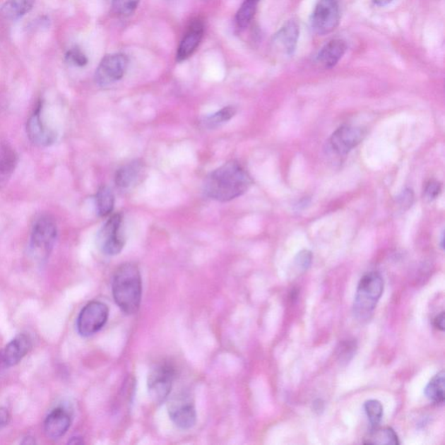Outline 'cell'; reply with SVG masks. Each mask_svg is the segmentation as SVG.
<instances>
[{
  "label": "cell",
  "mask_w": 445,
  "mask_h": 445,
  "mask_svg": "<svg viewBox=\"0 0 445 445\" xmlns=\"http://www.w3.org/2000/svg\"><path fill=\"white\" fill-rule=\"evenodd\" d=\"M251 184V176L243 165L231 160L206 177L203 192L213 201L228 202L244 194Z\"/></svg>",
  "instance_id": "1"
},
{
  "label": "cell",
  "mask_w": 445,
  "mask_h": 445,
  "mask_svg": "<svg viewBox=\"0 0 445 445\" xmlns=\"http://www.w3.org/2000/svg\"><path fill=\"white\" fill-rule=\"evenodd\" d=\"M112 289L113 299L120 310L127 315L138 312L142 299V279L136 263H124L116 270Z\"/></svg>",
  "instance_id": "2"
},
{
  "label": "cell",
  "mask_w": 445,
  "mask_h": 445,
  "mask_svg": "<svg viewBox=\"0 0 445 445\" xmlns=\"http://www.w3.org/2000/svg\"><path fill=\"white\" fill-rule=\"evenodd\" d=\"M383 292L384 279L379 273L373 271L360 279L353 305L354 314L358 319L371 318Z\"/></svg>",
  "instance_id": "3"
},
{
  "label": "cell",
  "mask_w": 445,
  "mask_h": 445,
  "mask_svg": "<svg viewBox=\"0 0 445 445\" xmlns=\"http://www.w3.org/2000/svg\"><path fill=\"white\" fill-rule=\"evenodd\" d=\"M58 236V226L50 215H41L32 225L30 251L37 261H45L50 256Z\"/></svg>",
  "instance_id": "4"
},
{
  "label": "cell",
  "mask_w": 445,
  "mask_h": 445,
  "mask_svg": "<svg viewBox=\"0 0 445 445\" xmlns=\"http://www.w3.org/2000/svg\"><path fill=\"white\" fill-rule=\"evenodd\" d=\"M175 378L176 369L168 362L158 364L150 369L147 379V388L154 403L161 405L167 400Z\"/></svg>",
  "instance_id": "5"
},
{
  "label": "cell",
  "mask_w": 445,
  "mask_h": 445,
  "mask_svg": "<svg viewBox=\"0 0 445 445\" xmlns=\"http://www.w3.org/2000/svg\"><path fill=\"white\" fill-rule=\"evenodd\" d=\"M122 225L121 214L113 215L97 234V247L104 254L115 256L122 251L126 244Z\"/></svg>",
  "instance_id": "6"
},
{
  "label": "cell",
  "mask_w": 445,
  "mask_h": 445,
  "mask_svg": "<svg viewBox=\"0 0 445 445\" xmlns=\"http://www.w3.org/2000/svg\"><path fill=\"white\" fill-rule=\"evenodd\" d=\"M170 418L177 427L181 429H189L197 421V412L191 394L181 391L170 399L167 403Z\"/></svg>",
  "instance_id": "7"
},
{
  "label": "cell",
  "mask_w": 445,
  "mask_h": 445,
  "mask_svg": "<svg viewBox=\"0 0 445 445\" xmlns=\"http://www.w3.org/2000/svg\"><path fill=\"white\" fill-rule=\"evenodd\" d=\"M340 18L338 0H319L312 15L313 31L321 36L333 32L337 29Z\"/></svg>",
  "instance_id": "8"
},
{
  "label": "cell",
  "mask_w": 445,
  "mask_h": 445,
  "mask_svg": "<svg viewBox=\"0 0 445 445\" xmlns=\"http://www.w3.org/2000/svg\"><path fill=\"white\" fill-rule=\"evenodd\" d=\"M109 316L107 305L100 301L90 302L79 313L77 328L83 337H90L100 331Z\"/></svg>",
  "instance_id": "9"
},
{
  "label": "cell",
  "mask_w": 445,
  "mask_h": 445,
  "mask_svg": "<svg viewBox=\"0 0 445 445\" xmlns=\"http://www.w3.org/2000/svg\"><path fill=\"white\" fill-rule=\"evenodd\" d=\"M128 59L123 54H113L105 56L97 66L95 81L101 88H107L113 83L120 81L126 73Z\"/></svg>",
  "instance_id": "10"
},
{
  "label": "cell",
  "mask_w": 445,
  "mask_h": 445,
  "mask_svg": "<svg viewBox=\"0 0 445 445\" xmlns=\"http://www.w3.org/2000/svg\"><path fill=\"white\" fill-rule=\"evenodd\" d=\"M42 110L43 105L40 102L32 114L30 116L28 124H26V131H28L30 141L34 145L48 147L54 144L58 134L44 121Z\"/></svg>",
  "instance_id": "11"
},
{
  "label": "cell",
  "mask_w": 445,
  "mask_h": 445,
  "mask_svg": "<svg viewBox=\"0 0 445 445\" xmlns=\"http://www.w3.org/2000/svg\"><path fill=\"white\" fill-rule=\"evenodd\" d=\"M364 137V133L361 128L345 124L336 130L331 136V145L339 155H346L360 144Z\"/></svg>",
  "instance_id": "12"
},
{
  "label": "cell",
  "mask_w": 445,
  "mask_h": 445,
  "mask_svg": "<svg viewBox=\"0 0 445 445\" xmlns=\"http://www.w3.org/2000/svg\"><path fill=\"white\" fill-rule=\"evenodd\" d=\"M32 340L29 336L20 334L0 350V367H11L18 364L29 352Z\"/></svg>",
  "instance_id": "13"
},
{
  "label": "cell",
  "mask_w": 445,
  "mask_h": 445,
  "mask_svg": "<svg viewBox=\"0 0 445 445\" xmlns=\"http://www.w3.org/2000/svg\"><path fill=\"white\" fill-rule=\"evenodd\" d=\"M203 32L205 25L201 20H197L191 23L177 52V61H184L194 54L201 42Z\"/></svg>",
  "instance_id": "14"
},
{
  "label": "cell",
  "mask_w": 445,
  "mask_h": 445,
  "mask_svg": "<svg viewBox=\"0 0 445 445\" xmlns=\"http://www.w3.org/2000/svg\"><path fill=\"white\" fill-rule=\"evenodd\" d=\"M299 37V26L295 20H290L274 36L275 47L287 56H292L296 51Z\"/></svg>",
  "instance_id": "15"
},
{
  "label": "cell",
  "mask_w": 445,
  "mask_h": 445,
  "mask_svg": "<svg viewBox=\"0 0 445 445\" xmlns=\"http://www.w3.org/2000/svg\"><path fill=\"white\" fill-rule=\"evenodd\" d=\"M71 417L65 409L58 408L52 410L44 421L45 435L51 439H59L71 427Z\"/></svg>",
  "instance_id": "16"
},
{
  "label": "cell",
  "mask_w": 445,
  "mask_h": 445,
  "mask_svg": "<svg viewBox=\"0 0 445 445\" xmlns=\"http://www.w3.org/2000/svg\"><path fill=\"white\" fill-rule=\"evenodd\" d=\"M144 172L145 167L141 161L134 160L123 165L115 174L117 187L120 190L131 189L141 182Z\"/></svg>",
  "instance_id": "17"
},
{
  "label": "cell",
  "mask_w": 445,
  "mask_h": 445,
  "mask_svg": "<svg viewBox=\"0 0 445 445\" xmlns=\"http://www.w3.org/2000/svg\"><path fill=\"white\" fill-rule=\"evenodd\" d=\"M18 162V154L13 147L7 143L0 144V189L8 184Z\"/></svg>",
  "instance_id": "18"
},
{
  "label": "cell",
  "mask_w": 445,
  "mask_h": 445,
  "mask_svg": "<svg viewBox=\"0 0 445 445\" xmlns=\"http://www.w3.org/2000/svg\"><path fill=\"white\" fill-rule=\"evenodd\" d=\"M346 50L347 44L344 40L339 39L331 40L319 52L318 61L324 68L331 69L340 61Z\"/></svg>",
  "instance_id": "19"
},
{
  "label": "cell",
  "mask_w": 445,
  "mask_h": 445,
  "mask_svg": "<svg viewBox=\"0 0 445 445\" xmlns=\"http://www.w3.org/2000/svg\"><path fill=\"white\" fill-rule=\"evenodd\" d=\"M35 0H6L1 7V13L6 20H16L33 8Z\"/></svg>",
  "instance_id": "20"
},
{
  "label": "cell",
  "mask_w": 445,
  "mask_h": 445,
  "mask_svg": "<svg viewBox=\"0 0 445 445\" xmlns=\"http://www.w3.org/2000/svg\"><path fill=\"white\" fill-rule=\"evenodd\" d=\"M445 373H437L425 388V394L429 400L437 405H443L445 400Z\"/></svg>",
  "instance_id": "21"
},
{
  "label": "cell",
  "mask_w": 445,
  "mask_h": 445,
  "mask_svg": "<svg viewBox=\"0 0 445 445\" xmlns=\"http://www.w3.org/2000/svg\"><path fill=\"white\" fill-rule=\"evenodd\" d=\"M364 444H378V445H398L399 442L397 433L394 429L390 427L384 429L373 428L372 432L365 437Z\"/></svg>",
  "instance_id": "22"
},
{
  "label": "cell",
  "mask_w": 445,
  "mask_h": 445,
  "mask_svg": "<svg viewBox=\"0 0 445 445\" xmlns=\"http://www.w3.org/2000/svg\"><path fill=\"white\" fill-rule=\"evenodd\" d=\"M115 198L110 187L101 186L96 194L97 213L102 218L107 217L114 209Z\"/></svg>",
  "instance_id": "23"
},
{
  "label": "cell",
  "mask_w": 445,
  "mask_h": 445,
  "mask_svg": "<svg viewBox=\"0 0 445 445\" xmlns=\"http://www.w3.org/2000/svg\"><path fill=\"white\" fill-rule=\"evenodd\" d=\"M259 0H244L236 15V22L239 28H247L256 14Z\"/></svg>",
  "instance_id": "24"
},
{
  "label": "cell",
  "mask_w": 445,
  "mask_h": 445,
  "mask_svg": "<svg viewBox=\"0 0 445 445\" xmlns=\"http://www.w3.org/2000/svg\"><path fill=\"white\" fill-rule=\"evenodd\" d=\"M236 113L235 107H224L220 111L214 113V114L207 117L203 124L209 129H213V128H217L220 126L221 124L228 122L229 120H231L236 115Z\"/></svg>",
  "instance_id": "25"
},
{
  "label": "cell",
  "mask_w": 445,
  "mask_h": 445,
  "mask_svg": "<svg viewBox=\"0 0 445 445\" xmlns=\"http://www.w3.org/2000/svg\"><path fill=\"white\" fill-rule=\"evenodd\" d=\"M364 410L373 428L378 427L383 418L384 408L382 403L376 399L364 403Z\"/></svg>",
  "instance_id": "26"
},
{
  "label": "cell",
  "mask_w": 445,
  "mask_h": 445,
  "mask_svg": "<svg viewBox=\"0 0 445 445\" xmlns=\"http://www.w3.org/2000/svg\"><path fill=\"white\" fill-rule=\"evenodd\" d=\"M138 3L139 0H113L112 9L117 15L128 17L137 9Z\"/></svg>",
  "instance_id": "27"
},
{
  "label": "cell",
  "mask_w": 445,
  "mask_h": 445,
  "mask_svg": "<svg viewBox=\"0 0 445 445\" xmlns=\"http://www.w3.org/2000/svg\"><path fill=\"white\" fill-rule=\"evenodd\" d=\"M357 350L356 340H345L343 341L340 346L338 347V357L341 364L349 363L352 360L354 355H355Z\"/></svg>",
  "instance_id": "28"
},
{
  "label": "cell",
  "mask_w": 445,
  "mask_h": 445,
  "mask_svg": "<svg viewBox=\"0 0 445 445\" xmlns=\"http://www.w3.org/2000/svg\"><path fill=\"white\" fill-rule=\"evenodd\" d=\"M66 59L71 65L78 67L85 66L88 65V57L78 47L70 49V50L66 52Z\"/></svg>",
  "instance_id": "29"
},
{
  "label": "cell",
  "mask_w": 445,
  "mask_h": 445,
  "mask_svg": "<svg viewBox=\"0 0 445 445\" xmlns=\"http://www.w3.org/2000/svg\"><path fill=\"white\" fill-rule=\"evenodd\" d=\"M312 262V254L310 251L304 250L297 255L295 263L302 271H307Z\"/></svg>",
  "instance_id": "30"
},
{
  "label": "cell",
  "mask_w": 445,
  "mask_h": 445,
  "mask_svg": "<svg viewBox=\"0 0 445 445\" xmlns=\"http://www.w3.org/2000/svg\"><path fill=\"white\" fill-rule=\"evenodd\" d=\"M440 192L441 184L435 180H431L426 184L425 197L427 201H432L439 195Z\"/></svg>",
  "instance_id": "31"
},
{
  "label": "cell",
  "mask_w": 445,
  "mask_h": 445,
  "mask_svg": "<svg viewBox=\"0 0 445 445\" xmlns=\"http://www.w3.org/2000/svg\"><path fill=\"white\" fill-rule=\"evenodd\" d=\"M11 415L9 410L4 407H0V429L6 427L9 424Z\"/></svg>",
  "instance_id": "32"
},
{
  "label": "cell",
  "mask_w": 445,
  "mask_h": 445,
  "mask_svg": "<svg viewBox=\"0 0 445 445\" xmlns=\"http://www.w3.org/2000/svg\"><path fill=\"white\" fill-rule=\"evenodd\" d=\"M444 322H445V313L442 312L440 314L437 315L434 320H433V324L440 331H444Z\"/></svg>",
  "instance_id": "33"
},
{
  "label": "cell",
  "mask_w": 445,
  "mask_h": 445,
  "mask_svg": "<svg viewBox=\"0 0 445 445\" xmlns=\"http://www.w3.org/2000/svg\"><path fill=\"white\" fill-rule=\"evenodd\" d=\"M324 409V403L321 400V399H316L314 403H313V410L316 413H321Z\"/></svg>",
  "instance_id": "34"
},
{
  "label": "cell",
  "mask_w": 445,
  "mask_h": 445,
  "mask_svg": "<svg viewBox=\"0 0 445 445\" xmlns=\"http://www.w3.org/2000/svg\"><path fill=\"white\" fill-rule=\"evenodd\" d=\"M372 1L376 6H386L387 5H389V4L393 1V0H372Z\"/></svg>",
  "instance_id": "35"
},
{
  "label": "cell",
  "mask_w": 445,
  "mask_h": 445,
  "mask_svg": "<svg viewBox=\"0 0 445 445\" xmlns=\"http://www.w3.org/2000/svg\"><path fill=\"white\" fill-rule=\"evenodd\" d=\"M69 444H84V441L82 440L81 437H75L69 441Z\"/></svg>",
  "instance_id": "36"
}]
</instances>
